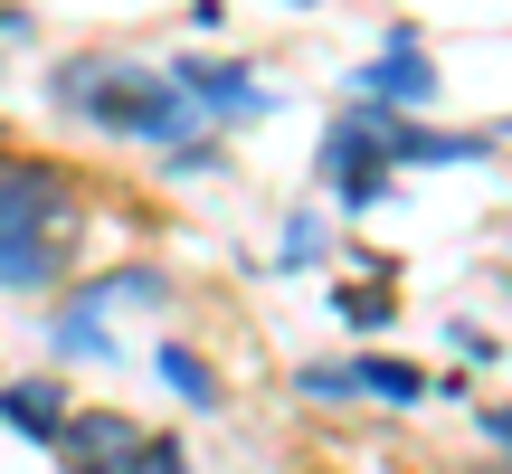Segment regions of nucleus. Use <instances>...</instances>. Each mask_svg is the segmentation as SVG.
<instances>
[{"label": "nucleus", "mask_w": 512, "mask_h": 474, "mask_svg": "<svg viewBox=\"0 0 512 474\" xmlns=\"http://www.w3.org/2000/svg\"><path fill=\"white\" fill-rule=\"evenodd\" d=\"M57 105H67L76 124H95V133L162 143V152H181L190 133L209 124L171 67H133V57H67V67H57Z\"/></svg>", "instance_id": "f257e3e1"}, {"label": "nucleus", "mask_w": 512, "mask_h": 474, "mask_svg": "<svg viewBox=\"0 0 512 474\" xmlns=\"http://www.w3.org/2000/svg\"><path fill=\"white\" fill-rule=\"evenodd\" d=\"M76 181L57 162H0V285L29 294V285H57L67 275V247H76Z\"/></svg>", "instance_id": "f03ea898"}, {"label": "nucleus", "mask_w": 512, "mask_h": 474, "mask_svg": "<svg viewBox=\"0 0 512 474\" xmlns=\"http://www.w3.org/2000/svg\"><path fill=\"white\" fill-rule=\"evenodd\" d=\"M389 105H351L342 124L323 133V181H332V200L342 209H380L389 200Z\"/></svg>", "instance_id": "7ed1b4c3"}, {"label": "nucleus", "mask_w": 512, "mask_h": 474, "mask_svg": "<svg viewBox=\"0 0 512 474\" xmlns=\"http://www.w3.org/2000/svg\"><path fill=\"white\" fill-rule=\"evenodd\" d=\"M143 456H152V437L133 418H95V408H67V427H57V465L67 474H143Z\"/></svg>", "instance_id": "20e7f679"}, {"label": "nucleus", "mask_w": 512, "mask_h": 474, "mask_svg": "<svg viewBox=\"0 0 512 474\" xmlns=\"http://www.w3.org/2000/svg\"><path fill=\"white\" fill-rule=\"evenodd\" d=\"M171 76L190 86V105H200L209 124H247V114H275V95L256 86V76L238 67V57H181Z\"/></svg>", "instance_id": "39448f33"}, {"label": "nucleus", "mask_w": 512, "mask_h": 474, "mask_svg": "<svg viewBox=\"0 0 512 474\" xmlns=\"http://www.w3.org/2000/svg\"><path fill=\"white\" fill-rule=\"evenodd\" d=\"M361 95H389V105H427V95H437V57H427L418 38L399 29V38H389V48L361 67Z\"/></svg>", "instance_id": "423d86ee"}, {"label": "nucleus", "mask_w": 512, "mask_h": 474, "mask_svg": "<svg viewBox=\"0 0 512 474\" xmlns=\"http://www.w3.org/2000/svg\"><path fill=\"white\" fill-rule=\"evenodd\" d=\"M0 418H10L19 437L57 446V427H67V389H57V380H10V389H0Z\"/></svg>", "instance_id": "0eeeda50"}, {"label": "nucleus", "mask_w": 512, "mask_h": 474, "mask_svg": "<svg viewBox=\"0 0 512 474\" xmlns=\"http://www.w3.org/2000/svg\"><path fill=\"white\" fill-rule=\"evenodd\" d=\"M162 389H171V399H190V408H219V370H209L200 351H181V342L162 351Z\"/></svg>", "instance_id": "6e6552de"}, {"label": "nucleus", "mask_w": 512, "mask_h": 474, "mask_svg": "<svg viewBox=\"0 0 512 474\" xmlns=\"http://www.w3.org/2000/svg\"><path fill=\"white\" fill-rule=\"evenodd\" d=\"M351 380H361L370 399H399V408H418V399H427L418 370H408V361H380V351H370V361H351Z\"/></svg>", "instance_id": "1a4fd4ad"}, {"label": "nucleus", "mask_w": 512, "mask_h": 474, "mask_svg": "<svg viewBox=\"0 0 512 474\" xmlns=\"http://www.w3.org/2000/svg\"><path fill=\"white\" fill-rule=\"evenodd\" d=\"M342 304V323H389V294H332Z\"/></svg>", "instance_id": "9d476101"}, {"label": "nucleus", "mask_w": 512, "mask_h": 474, "mask_svg": "<svg viewBox=\"0 0 512 474\" xmlns=\"http://www.w3.org/2000/svg\"><path fill=\"white\" fill-rule=\"evenodd\" d=\"M342 389H361V380H351V370H323V361L304 370V399H342Z\"/></svg>", "instance_id": "9b49d317"}, {"label": "nucleus", "mask_w": 512, "mask_h": 474, "mask_svg": "<svg viewBox=\"0 0 512 474\" xmlns=\"http://www.w3.org/2000/svg\"><path fill=\"white\" fill-rule=\"evenodd\" d=\"M475 427H484V437H494V446H512V408H484Z\"/></svg>", "instance_id": "f8f14e48"}, {"label": "nucleus", "mask_w": 512, "mask_h": 474, "mask_svg": "<svg viewBox=\"0 0 512 474\" xmlns=\"http://www.w3.org/2000/svg\"><path fill=\"white\" fill-rule=\"evenodd\" d=\"M19 29H29V10H10V0H0V48H10Z\"/></svg>", "instance_id": "ddd939ff"}, {"label": "nucleus", "mask_w": 512, "mask_h": 474, "mask_svg": "<svg viewBox=\"0 0 512 474\" xmlns=\"http://www.w3.org/2000/svg\"><path fill=\"white\" fill-rule=\"evenodd\" d=\"M294 10H323V0H294Z\"/></svg>", "instance_id": "4468645a"}]
</instances>
